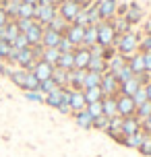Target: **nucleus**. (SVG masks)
Listing matches in <instances>:
<instances>
[{
    "label": "nucleus",
    "instance_id": "f257e3e1",
    "mask_svg": "<svg viewBox=\"0 0 151 157\" xmlns=\"http://www.w3.org/2000/svg\"><path fill=\"white\" fill-rule=\"evenodd\" d=\"M8 78H10L21 91H37V89H40V81L35 78V75L29 72V71H23V68L13 71Z\"/></svg>",
    "mask_w": 151,
    "mask_h": 157
},
{
    "label": "nucleus",
    "instance_id": "f03ea898",
    "mask_svg": "<svg viewBox=\"0 0 151 157\" xmlns=\"http://www.w3.org/2000/svg\"><path fill=\"white\" fill-rule=\"evenodd\" d=\"M139 41H141V37L135 31H128L124 35H120L118 41H116V54L124 56V58L133 56L135 52H139Z\"/></svg>",
    "mask_w": 151,
    "mask_h": 157
},
{
    "label": "nucleus",
    "instance_id": "7ed1b4c3",
    "mask_svg": "<svg viewBox=\"0 0 151 157\" xmlns=\"http://www.w3.org/2000/svg\"><path fill=\"white\" fill-rule=\"evenodd\" d=\"M118 41V33L114 29L112 21H99L97 23V44L103 48H112Z\"/></svg>",
    "mask_w": 151,
    "mask_h": 157
},
{
    "label": "nucleus",
    "instance_id": "20e7f679",
    "mask_svg": "<svg viewBox=\"0 0 151 157\" xmlns=\"http://www.w3.org/2000/svg\"><path fill=\"white\" fill-rule=\"evenodd\" d=\"M56 6H58V15L62 17L68 25L75 23V19H77V17H79V13L83 10V6H81L77 0H60Z\"/></svg>",
    "mask_w": 151,
    "mask_h": 157
},
{
    "label": "nucleus",
    "instance_id": "39448f33",
    "mask_svg": "<svg viewBox=\"0 0 151 157\" xmlns=\"http://www.w3.org/2000/svg\"><path fill=\"white\" fill-rule=\"evenodd\" d=\"M99 89H102L103 97H116L120 93V83L118 78L114 77L112 72H103L102 75V83H99Z\"/></svg>",
    "mask_w": 151,
    "mask_h": 157
},
{
    "label": "nucleus",
    "instance_id": "423d86ee",
    "mask_svg": "<svg viewBox=\"0 0 151 157\" xmlns=\"http://www.w3.org/2000/svg\"><path fill=\"white\" fill-rule=\"evenodd\" d=\"M58 15V6L56 4H37L35 6V21L44 27H48L50 21Z\"/></svg>",
    "mask_w": 151,
    "mask_h": 157
},
{
    "label": "nucleus",
    "instance_id": "0eeeda50",
    "mask_svg": "<svg viewBox=\"0 0 151 157\" xmlns=\"http://www.w3.org/2000/svg\"><path fill=\"white\" fill-rule=\"evenodd\" d=\"M116 108H118L120 118H128V116H135L137 114V105L130 95H122V93L116 95Z\"/></svg>",
    "mask_w": 151,
    "mask_h": 157
},
{
    "label": "nucleus",
    "instance_id": "6e6552de",
    "mask_svg": "<svg viewBox=\"0 0 151 157\" xmlns=\"http://www.w3.org/2000/svg\"><path fill=\"white\" fill-rule=\"evenodd\" d=\"M97 13L102 21H112L116 17V8H118V0H97L95 2Z\"/></svg>",
    "mask_w": 151,
    "mask_h": 157
},
{
    "label": "nucleus",
    "instance_id": "1a4fd4ad",
    "mask_svg": "<svg viewBox=\"0 0 151 157\" xmlns=\"http://www.w3.org/2000/svg\"><path fill=\"white\" fill-rule=\"evenodd\" d=\"M37 62V58L33 54L31 48H27V50H19L17 52V58H15V64H19V68H23V71H33V66Z\"/></svg>",
    "mask_w": 151,
    "mask_h": 157
},
{
    "label": "nucleus",
    "instance_id": "9d476101",
    "mask_svg": "<svg viewBox=\"0 0 151 157\" xmlns=\"http://www.w3.org/2000/svg\"><path fill=\"white\" fill-rule=\"evenodd\" d=\"M68 105H71L72 114L77 112H83L87 108V101H85V95L81 89H71V95H68Z\"/></svg>",
    "mask_w": 151,
    "mask_h": 157
},
{
    "label": "nucleus",
    "instance_id": "9b49d317",
    "mask_svg": "<svg viewBox=\"0 0 151 157\" xmlns=\"http://www.w3.org/2000/svg\"><path fill=\"white\" fill-rule=\"evenodd\" d=\"M83 35H85V27H81L77 23H71L66 27V31H64V37L71 39L72 44H75V48L83 46Z\"/></svg>",
    "mask_w": 151,
    "mask_h": 157
},
{
    "label": "nucleus",
    "instance_id": "f8f14e48",
    "mask_svg": "<svg viewBox=\"0 0 151 157\" xmlns=\"http://www.w3.org/2000/svg\"><path fill=\"white\" fill-rule=\"evenodd\" d=\"M33 75H35V78L37 81H48V78H52V72H54V66L52 64H48L46 60H37L35 62V66H33Z\"/></svg>",
    "mask_w": 151,
    "mask_h": 157
},
{
    "label": "nucleus",
    "instance_id": "ddd939ff",
    "mask_svg": "<svg viewBox=\"0 0 151 157\" xmlns=\"http://www.w3.org/2000/svg\"><path fill=\"white\" fill-rule=\"evenodd\" d=\"M89 60H91V52H89V48H85V46H79L77 50H75V68H81V71H87Z\"/></svg>",
    "mask_w": 151,
    "mask_h": 157
},
{
    "label": "nucleus",
    "instance_id": "4468645a",
    "mask_svg": "<svg viewBox=\"0 0 151 157\" xmlns=\"http://www.w3.org/2000/svg\"><path fill=\"white\" fill-rule=\"evenodd\" d=\"M141 120L137 116H128L122 120V136H130V134H137L141 132Z\"/></svg>",
    "mask_w": 151,
    "mask_h": 157
},
{
    "label": "nucleus",
    "instance_id": "2eb2a0df",
    "mask_svg": "<svg viewBox=\"0 0 151 157\" xmlns=\"http://www.w3.org/2000/svg\"><path fill=\"white\" fill-rule=\"evenodd\" d=\"M128 68L133 71V75H145V56L143 52H135L133 56H128Z\"/></svg>",
    "mask_w": 151,
    "mask_h": 157
},
{
    "label": "nucleus",
    "instance_id": "dca6fc26",
    "mask_svg": "<svg viewBox=\"0 0 151 157\" xmlns=\"http://www.w3.org/2000/svg\"><path fill=\"white\" fill-rule=\"evenodd\" d=\"M44 29H46V27L35 21V23L31 25V29L25 31V37H27V41H29V46H40L41 37H44Z\"/></svg>",
    "mask_w": 151,
    "mask_h": 157
},
{
    "label": "nucleus",
    "instance_id": "f3484780",
    "mask_svg": "<svg viewBox=\"0 0 151 157\" xmlns=\"http://www.w3.org/2000/svg\"><path fill=\"white\" fill-rule=\"evenodd\" d=\"M60 39H62V33L60 31H54V29L46 27L44 29V37H41V46L44 48H58Z\"/></svg>",
    "mask_w": 151,
    "mask_h": 157
},
{
    "label": "nucleus",
    "instance_id": "a211bd4d",
    "mask_svg": "<svg viewBox=\"0 0 151 157\" xmlns=\"http://www.w3.org/2000/svg\"><path fill=\"white\" fill-rule=\"evenodd\" d=\"M87 71H81V68H72L68 71V89H81L83 91V81H85Z\"/></svg>",
    "mask_w": 151,
    "mask_h": 157
},
{
    "label": "nucleus",
    "instance_id": "6ab92c4d",
    "mask_svg": "<svg viewBox=\"0 0 151 157\" xmlns=\"http://www.w3.org/2000/svg\"><path fill=\"white\" fill-rule=\"evenodd\" d=\"M62 101H64V87H58L54 91H50V93L46 95V99H44V103H46L48 108H54V110H58V105Z\"/></svg>",
    "mask_w": 151,
    "mask_h": 157
},
{
    "label": "nucleus",
    "instance_id": "aec40b11",
    "mask_svg": "<svg viewBox=\"0 0 151 157\" xmlns=\"http://www.w3.org/2000/svg\"><path fill=\"white\" fill-rule=\"evenodd\" d=\"M124 19H126L130 25H137L141 19H143V8L139 6L137 2H130L126 8V15H124Z\"/></svg>",
    "mask_w": 151,
    "mask_h": 157
},
{
    "label": "nucleus",
    "instance_id": "412c9836",
    "mask_svg": "<svg viewBox=\"0 0 151 157\" xmlns=\"http://www.w3.org/2000/svg\"><path fill=\"white\" fill-rule=\"evenodd\" d=\"M72 116H75V122L79 124V128H83V130H93V116H91L87 110L77 112V114H72Z\"/></svg>",
    "mask_w": 151,
    "mask_h": 157
},
{
    "label": "nucleus",
    "instance_id": "4be33fe9",
    "mask_svg": "<svg viewBox=\"0 0 151 157\" xmlns=\"http://www.w3.org/2000/svg\"><path fill=\"white\" fill-rule=\"evenodd\" d=\"M143 139H145V132L141 130V132L130 134V136H122L120 145H124V147H128V149H139V147H141V143H143Z\"/></svg>",
    "mask_w": 151,
    "mask_h": 157
},
{
    "label": "nucleus",
    "instance_id": "5701e85b",
    "mask_svg": "<svg viewBox=\"0 0 151 157\" xmlns=\"http://www.w3.org/2000/svg\"><path fill=\"white\" fill-rule=\"evenodd\" d=\"M56 66L62 68V71H72L75 68V52H64V54H60Z\"/></svg>",
    "mask_w": 151,
    "mask_h": 157
},
{
    "label": "nucleus",
    "instance_id": "b1692460",
    "mask_svg": "<svg viewBox=\"0 0 151 157\" xmlns=\"http://www.w3.org/2000/svg\"><path fill=\"white\" fill-rule=\"evenodd\" d=\"M93 44H97V25H89V27H85L83 46H85V48H91Z\"/></svg>",
    "mask_w": 151,
    "mask_h": 157
},
{
    "label": "nucleus",
    "instance_id": "393cba45",
    "mask_svg": "<svg viewBox=\"0 0 151 157\" xmlns=\"http://www.w3.org/2000/svg\"><path fill=\"white\" fill-rule=\"evenodd\" d=\"M102 105H103V114H106L108 118L118 116V108H116V97H103V99H102Z\"/></svg>",
    "mask_w": 151,
    "mask_h": 157
},
{
    "label": "nucleus",
    "instance_id": "a878e982",
    "mask_svg": "<svg viewBox=\"0 0 151 157\" xmlns=\"http://www.w3.org/2000/svg\"><path fill=\"white\" fill-rule=\"evenodd\" d=\"M83 95H85V101L89 103H95V101H102L103 99V93L99 87H91V89H83Z\"/></svg>",
    "mask_w": 151,
    "mask_h": 157
},
{
    "label": "nucleus",
    "instance_id": "bb28decb",
    "mask_svg": "<svg viewBox=\"0 0 151 157\" xmlns=\"http://www.w3.org/2000/svg\"><path fill=\"white\" fill-rule=\"evenodd\" d=\"M87 71H93V72H108V60L106 58H93L91 56V60H89V66Z\"/></svg>",
    "mask_w": 151,
    "mask_h": 157
},
{
    "label": "nucleus",
    "instance_id": "cd10ccee",
    "mask_svg": "<svg viewBox=\"0 0 151 157\" xmlns=\"http://www.w3.org/2000/svg\"><path fill=\"white\" fill-rule=\"evenodd\" d=\"M102 83V72H93V71H87L85 75V81H83V89H91V87H99Z\"/></svg>",
    "mask_w": 151,
    "mask_h": 157
},
{
    "label": "nucleus",
    "instance_id": "c85d7f7f",
    "mask_svg": "<svg viewBox=\"0 0 151 157\" xmlns=\"http://www.w3.org/2000/svg\"><path fill=\"white\" fill-rule=\"evenodd\" d=\"M4 29H6V37H4V41L13 46V44H15V39L19 37V35H21V31H19V27H17V21H8Z\"/></svg>",
    "mask_w": 151,
    "mask_h": 157
},
{
    "label": "nucleus",
    "instance_id": "c756f323",
    "mask_svg": "<svg viewBox=\"0 0 151 157\" xmlns=\"http://www.w3.org/2000/svg\"><path fill=\"white\" fill-rule=\"evenodd\" d=\"M112 23H114V29H116V33H118V37H120V35H124V33H128V31H130V27H133L124 17H114Z\"/></svg>",
    "mask_w": 151,
    "mask_h": 157
},
{
    "label": "nucleus",
    "instance_id": "7c9ffc66",
    "mask_svg": "<svg viewBox=\"0 0 151 157\" xmlns=\"http://www.w3.org/2000/svg\"><path fill=\"white\" fill-rule=\"evenodd\" d=\"M52 81H54L58 87H66V85H68V71H62V68L54 66V72H52Z\"/></svg>",
    "mask_w": 151,
    "mask_h": 157
},
{
    "label": "nucleus",
    "instance_id": "2f4dec72",
    "mask_svg": "<svg viewBox=\"0 0 151 157\" xmlns=\"http://www.w3.org/2000/svg\"><path fill=\"white\" fill-rule=\"evenodd\" d=\"M58 58H60V50H58V48H44V56H41V60H46L48 64L56 66Z\"/></svg>",
    "mask_w": 151,
    "mask_h": 157
},
{
    "label": "nucleus",
    "instance_id": "473e14b6",
    "mask_svg": "<svg viewBox=\"0 0 151 157\" xmlns=\"http://www.w3.org/2000/svg\"><path fill=\"white\" fill-rule=\"evenodd\" d=\"M35 6L37 4H27V2H23L19 6V17L17 19H35Z\"/></svg>",
    "mask_w": 151,
    "mask_h": 157
},
{
    "label": "nucleus",
    "instance_id": "72a5a7b5",
    "mask_svg": "<svg viewBox=\"0 0 151 157\" xmlns=\"http://www.w3.org/2000/svg\"><path fill=\"white\" fill-rule=\"evenodd\" d=\"M50 29H54V31H60L64 35V31H66V27H68V23H66V21H64L62 17L60 15H56L54 19H52V21H50V25H48Z\"/></svg>",
    "mask_w": 151,
    "mask_h": 157
},
{
    "label": "nucleus",
    "instance_id": "f704fd0d",
    "mask_svg": "<svg viewBox=\"0 0 151 157\" xmlns=\"http://www.w3.org/2000/svg\"><path fill=\"white\" fill-rule=\"evenodd\" d=\"M108 126H110V118L106 114L93 118V130H108Z\"/></svg>",
    "mask_w": 151,
    "mask_h": 157
},
{
    "label": "nucleus",
    "instance_id": "c9c22d12",
    "mask_svg": "<svg viewBox=\"0 0 151 157\" xmlns=\"http://www.w3.org/2000/svg\"><path fill=\"white\" fill-rule=\"evenodd\" d=\"M139 120H145V118H149L151 116V101H145L143 105H139L137 108V114H135Z\"/></svg>",
    "mask_w": 151,
    "mask_h": 157
},
{
    "label": "nucleus",
    "instance_id": "e433bc0d",
    "mask_svg": "<svg viewBox=\"0 0 151 157\" xmlns=\"http://www.w3.org/2000/svg\"><path fill=\"white\" fill-rule=\"evenodd\" d=\"M112 75L118 78V83H124V81H128V78L133 77V71L128 68V64H126V66H122V68H120L118 72H112Z\"/></svg>",
    "mask_w": 151,
    "mask_h": 157
},
{
    "label": "nucleus",
    "instance_id": "4c0bfd02",
    "mask_svg": "<svg viewBox=\"0 0 151 157\" xmlns=\"http://www.w3.org/2000/svg\"><path fill=\"white\" fill-rule=\"evenodd\" d=\"M139 153L145 157H151V134H145L143 143H141V147H139Z\"/></svg>",
    "mask_w": 151,
    "mask_h": 157
},
{
    "label": "nucleus",
    "instance_id": "58836bf2",
    "mask_svg": "<svg viewBox=\"0 0 151 157\" xmlns=\"http://www.w3.org/2000/svg\"><path fill=\"white\" fill-rule=\"evenodd\" d=\"M54 89H58V85H56L52 78H48V81H41V83H40V89H37V91L44 93V95H48L50 91H54Z\"/></svg>",
    "mask_w": 151,
    "mask_h": 157
},
{
    "label": "nucleus",
    "instance_id": "ea45409f",
    "mask_svg": "<svg viewBox=\"0 0 151 157\" xmlns=\"http://www.w3.org/2000/svg\"><path fill=\"white\" fill-rule=\"evenodd\" d=\"M133 101H135L137 108H139V105H143L145 101H149V99H147V91H145V85L141 87V89H139L135 95H133Z\"/></svg>",
    "mask_w": 151,
    "mask_h": 157
},
{
    "label": "nucleus",
    "instance_id": "a19ab883",
    "mask_svg": "<svg viewBox=\"0 0 151 157\" xmlns=\"http://www.w3.org/2000/svg\"><path fill=\"white\" fill-rule=\"evenodd\" d=\"M58 50H60V54H64V52H75L77 48H75V44H72L71 39H66V37L62 35L60 44H58Z\"/></svg>",
    "mask_w": 151,
    "mask_h": 157
},
{
    "label": "nucleus",
    "instance_id": "79ce46f5",
    "mask_svg": "<svg viewBox=\"0 0 151 157\" xmlns=\"http://www.w3.org/2000/svg\"><path fill=\"white\" fill-rule=\"evenodd\" d=\"M85 110H87L93 118H97V116H102V114H103V105H102V101H95V103H89Z\"/></svg>",
    "mask_w": 151,
    "mask_h": 157
},
{
    "label": "nucleus",
    "instance_id": "37998d69",
    "mask_svg": "<svg viewBox=\"0 0 151 157\" xmlns=\"http://www.w3.org/2000/svg\"><path fill=\"white\" fill-rule=\"evenodd\" d=\"M15 21H17V27H19V31H21V33L29 31L31 25L35 23V19H15Z\"/></svg>",
    "mask_w": 151,
    "mask_h": 157
},
{
    "label": "nucleus",
    "instance_id": "c03bdc74",
    "mask_svg": "<svg viewBox=\"0 0 151 157\" xmlns=\"http://www.w3.org/2000/svg\"><path fill=\"white\" fill-rule=\"evenodd\" d=\"M23 93L29 101H35V103H44V99H46V95L40 93V91H23Z\"/></svg>",
    "mask_w": 151,
    "mask_h": 157
},
{
    "label": "nucleus",
    "instance_id": "a18cd8bd",
    "mask_svg": "<svg viewBox=\"0 0 151 157\" xmlns=\"http://www.w3.org/2000/svg\"><path fill=\"white\" fill-rule=\"evenodd\" d=\"M13 46H15L17 50H27V48H31V46H29V41H27V37H25V33H21V35L15 39Z\"/></svg>",
    "mask_w": 151,
    "mask_h": 157
},
{
    "label": "nucleus",
    "instance_id": "49530a36",
    "mask_svg": "<svg viewBox=\"0 0 151 157\" xmlns=\"http://www.w3.org/2000/svg\"><path fill=\"white\" fill-rule=\"evenodd\" d=\"M149 50H151V37L147 35L145 39L139 41V52H143V54H145V52H149Z\"/></svg>",
    "mask_w": 151,
    "mask_h": 157
},
{
    "label": "nucleus",
    "instance_id": "de8ad7c7",
    "mask_svg": "<svg viewBox=\"0 0 151 157\" xmlns=\"http://www.w3.org/2000/svg\"><path fill=\"white\" fill-rule=\"evenodd\" d=\"M141 128H143L145 134H151V116L145 118V120H141Z\"/></svg>",
    "mask_w": 151,
    "mask_h": 157
},
{
    "label": "nucleus",
    "instance_id": "09e8293b",
    "mask_svg": "<svg viewBox=\"0 0 151 157\" xmlns=\"http://www.w3.org/2000/svg\"><path fill=\"white\" fill-rule=\"evenodd\" d=\"M145 71H147V75H151V50L149 52H145Z\"/></svg>",
    "mask_w": 151,
    "mask_h": 157
},
{
    "label": "nucleus",
    "instance_id": "8fccbe9b",
    "mask_svg": "<svg viewBox=\"0 0 151 157\" xmlns=\"http://www.w3.org/2000/svg\"><path fill=\"white\" fill-rule=\"evenodd\" d=\"M8 21H10V19H8V15H6V10H4V8L0 6V27H4V25H6Z\"/></svg>",
    "mask_w": 151,
    "mask_h": 157
},
{
    "label": "nucleus",
    "instance_id": "3c124183",
    "mask_svg": "<svg viewBox=\"0 0 151 157\" xmlns=\"http://www.w3.org/2000/svg\"><path fill=\"white\" fill-rule=\"evenodd\" d=\"M58 112H60V114H72L68 103H60V105H58Z\"/></svg>",
    "mask_w": 151,
    "mask_h": 157
},
{
    "label": "nucleus",
    "instance_id": "603ef678",
    "mask_svg": "<svg viewBox=\"0 0 151 157\" xmlns=\"http://www.w3.org/2000/svg\"><path fill=\"white\" fill-rule=\"evenodd\" d=\"M145 91H147V99L151 101V81L147 83V85H145Z\"/></svg>",
    "mask_w": 151,
    "mask_h": 157
},
{
    "label": "nucleus",
    "instance_id": "864d4df0",
    "mask_svg": "<svg viewBox=\"0 0 151 157\" xmlns=\"http://www.w3.org/2000/svg\"><path fill=\"white\" fill-rule=\"evenodd\" d=\"M145 33H147V35L151 37V19L147 21V25H145Z\"/></svg>",
    "mask_w": 151,
    "mask_h": 157
},
{
    "label": "nucleus",
    "instance_id": "5fc2aeb1",
    "mask_svg": "<svg viewBox=\"0 0 151 157\" xmlns=\"http://www.w3.org/2000/svg\"><path fill=\"white\" fill-rule=\"evenodd\" d=\"M23 2H27V4H37L40 0H23Z\"/></svg>",
    "mask_w": 151,
    "mask_h": 157
},
{
    "label": "nucleus",
    "instance_id": "6e6d98bb",
    "mask_svg": "<svg viewBox=\"0 0 151 157\" xmlns=\"http://www.w3.org/2000/svg\"><path fill=\"white\" fill-rule=\"evenodd\" d=\"M0 6H2V0H0Z\"/></svg>",
    "mask_w": 151,
    "mask_h": 157
}]
</instances>
